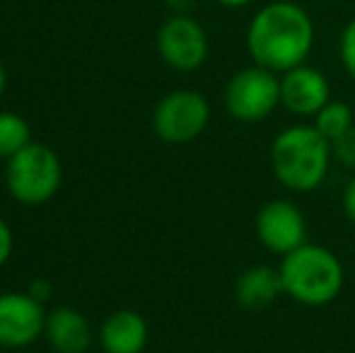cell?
<instances>
[{"label": "cell", "instance_id": "obj_1", "mask_svg": "<svg viewBox=\"0 0 355 353\" xmlns=\"http://www.w3.org/2000/svg\"><path fill=\"white\" fill-rule=\"evenodd\" d=\"M314 19L302 5L276 0L259 10L247 27V51L257 66L285 73L307 63L314 49Z\"/></svg>", "mask_w": 355, "mask_h": 353}, {"label": "cell", "instance_id": "obj_2", "mask_svg": "<svg viewBox=\"0 0 355 353\" xmlns=\"http://www.w3.org/2000/svg\"><path fill=\"white\" fill-rule=\"evenodd\" d=\"M268 157H271L273 177L288 191L309 193L324 184L334 153L331 143L317 128L307 123H295L273 138Z\"/></svg>", "mask_w": 355, "mask_h": 353}, {"label": "cell", "instance_id": "obj_3", "mask_svg": "<svg viewBox=\"0 0 355 353\" xmlns=\"http://www.w3.org/2000/svg\"><path fill=\"white\" fill-rule=\"evenodd\" d=\"M283 295L307 307H324L334 302L343 291L346 271L329 247L304 242L295 252L285 255L278 266Z\"/></svg>", "mask_w": 355, "mask_h": 353}, {"label": "cell", "instance_id": "obj_4", "mask_svg": "<svg viewBox=\"0 0 355 353\" xmlns=\"http://www.w3.org/2000/svg\"><path fill=\"white\" fill-rule=\"evenodd\" d=\"M63 167L58 155L44 143H29L5 160V189L22 206H44L58 193Z\"/></svg>", "mask_w": 355, "mask_h": 353}, {"label": "cell", "instance_id": "obj_5", "mask_svg": "<svg viewBox=\"0 0 355 353\" xmlns=\"http://www.w3.org/2000/svg\"><path fill=\"white\" fill-rule=\"evenodd\" d=\"M223 102L234 121L259 123L281 107V78L257 63L247 66L227 80Z\"/></svg>", "mask_w": 355, "mask_h": 353}, {"label": "cell", "instance_id": "obj_6", "mask_svg": "<svg viewBox=\"0 0 355 353\" xmlns=\"http://www.w3.org/2000/svg\"><path fill=\"white\" fill-rule=\"evenodd\" d=\"M211 123V104L196 89L164 94L153 112L155 136L169 146H184L201 136Z\"/></svg>", "mask_w": 355, "mask_h": 353}, {"label": "cell", "instance_id": "obj_7", "mask_svg": "<svg viewBox=\"0 0 355 353\" xmlns=\"http://www.w3.org/2000/svg\"><path fill=\"white\" fill-rule=\"evenodd\" d=\"M254 230L271 255L285 257L307 242V218L295 201L271 198L257 211Z\"/></svg>", "mask_w": 355, "mask_h": 353}, {"label": "cell", "instance_id": "obj_8", "mask_svg": "<svg viewBox=\"0 0 355 353\" xmlns=\"http://www.w3.org/2000/svg\"><path fill=\"white\" fill-rule=\"evenodd\" d=\"M157 51L162 61L174 71H196L208 58L206 29L189 15H174L159 27Z\"/></svg>", "mask_w": 355, "mask_h": 353}, {"label": "cell", "instance_id": "obj_9", "mask_svg": "<svg viewBox=\"0 0 355 353\" xmlns=\"http://www.w3.org/2000/svg\"><path fill=\"white\" fill-rule=\"evenodd\" d=\"M44 302L32 293H0V346L24 349L44 336Z\"/></svg>", "mask_w": 355, "mask_h": 353}, {"label": "cell", "instance_id": "obj_10", "mask_svg": "<svg viewBox=\"0 0 355 353\" xmlns=\"http://www.w3.org/2000/svg\"><path fill=\"white\" fill-rule=\"evenodd\" d=\"M329 99H331V85L319 68L302 63L281 73V104L295 117L314 119Z\"/></svg>", "mask_w": 355, "mask_h": 353}, {"label": "cell", "instance_id": "obj_11", "mask_svg": "<svg viewBox=\"0 0 355 353\" xmlns=\"http://www.w3.org/2000/svg\"><path fill=\"white\" fill-rule=\"evenodd\" d=\"M44 339L56 353H87L92 346V327L80 310L56 307L46 315Z\"/></svg>", "mask_w": 355, "mask_h": 353}, {"label": "cell", "instance_id": "obj_12", "mask_svg": "<svg viewBox=\"0 0 355 353\" xmlns=\"http://www.w3.org/2000/svg\"><path fill=\"white\" fill-rule=\"evenodd\" d=\"M148 322L136 310H119L104 320L99 344L104 353H143L148 346Z\"/></svg>", "mask_w": 355, "mask_h": 353}, {"label": "cell", "instance_id": "obj_13", "mask_svg": "<svg viewBox=\"0 0 355 353\" xmlns=\"http://www.w3.org/2000/svg\"><path fill=\"white\" fill-rule=\"evenodd\" d=\"M278 295H283L281 273L278 268L266 264L244 268L234 283V300L244 310H263V307L273 305Z\"/></svg>", "mask_w": 355, "mask_h": 353}, {"label": "cell", "instance_id": "obj_14", "mask_svg": "<svg viewBox=\"0 0 355 353\" xmlns=\"http://www.w3.org/2000/svg\"><path fill=\"white\" fill-rule=\"evenodd\" d=\"M314 128L327 138L329 143H334L336 138H341L348 128L355 126V114L351 104L341 102V99H329L314 117Z\"/></svg>", "mask_w": 355, "mask_h": 353}, {"label": "cell", "instance_id": "obj_15", "mask_svg": "<svg viewBox=\"0 0 355 353\" xmlns=\"http://www.w3.org/2000/svg\"><path fill=\"white\" fill-rule=\"evenodd\" d=\"M29 143H32V128L27 119L12 112H0V160H10Z\"/></svg>", "mask_w": 355, "mask_h": 353}, {"label": "cell", "instance_id": "obj_16", "mask_svg": "<svg viewBox=\"0 0 355 353\" xmlns=\"http://www.w3.org/2000/svg\"><path fill=\"white\" fill-rule=\"evenodd\" d=\"M331 153L338 165L351 170L355 175V126L348 128L341 138H336V141L331 143Z\"/></svg>", "mask_w": 355, "mask_h": 353}, {"label": "cell", "instance_id": "obj_17", "mask_svg": "<svg viewBox=\"0 0 355 353\" xmlns=\"http://www.w3.org/2000/svg\"><path fill=\"white\" fill-rule=\"evenodd\" d=\"M338 56H341L343 71L355 80V17L343 27L341 39H338Z\"/></svg>", "mask_w": 355, "mask_h": 353}, {"label": "cell", "instance_id": "obj_18", "mask_svg": "<svg viewBox=\"0 0 355 353\" xmlns=\"http://www.w3.org/2000/svg\"><path fill=\"white\" fill-rule=\"evenodd\" d=\"M12 247H15L12 230H10L8 223L0 218V268L10 261V257H12Z\"/></svg>", "mask_w": 355, "mask_h": 353}, {"label": "cell", "instance_id": "obj_19", "mask_svg": "<svg viewBox=\"0 0 355 353\" xmlns=\"http://www.w3.org/2000/svg\"><path fill=\"white\" fill-rule=\"evenodd\" d=\"M341 203H343V213H346V218L355 225V175L348 179L346 187H343Z\"/></svg>", "mask_w": 355, "mask_h": 353}, {"label": "cell", "instance_id": "obj_20", "mask_svg": "<svg viewBox=\"0 0 355 353\" xmlns=\"http://www.w3.org/2000/svg\"><path fill=\"white\" fill-rule=\"evenodd\" d=\"M51 291H53L51 283L44 281V278H39V281H34L32 286H29V291H27V293H32V295L37 298V300H42V302H44L49 295H51Z\"/></svg>", "mask_w": 355, "mask_h": 353}, {"label": "cell", "instance_id": "obj_21", "mask_svg": "<svg viewBox=\"0 0 355 353\" xmlns=\"http://www.w3.org/2000/svg\"><path fill=\"white\" fill-rule=\"evenodd\" d=\"M167 5L172 10H177V15H187V10H191L196 5V0H167Z\"/></svg>", "mask_w": 355, "mask_h": 353}, {"label": "cell", "instance_id": "obj_22", "mask_svg": "<svg viewBox=\"0 0 355 353\" xmlns=\"http://www.w3.org/2000/svg\"><path fill=\"white\" fill-rule=\"evenodd\" d=\"M215 3H220L223 8H247L254 0H215Z\"/></svg>", "mask_w": 355, "mask_h": 353}, {"label": "cell", "instance_id": "obj_23", "mask_svg": "<svg viewBox=\"0 0 355 353\" xmlns=\"http://www.w3.org/2000/svg\"><path fill=\"white\" fill-rule=\"evenodd\" d=\"M5 85H8V76H5V68H3V63H0V94L5 92Z\"/></svg>", "mask_w": 355, "mask_h": 353}, {"label": "cell", "instance_id": "obj_24", "mask_svg": "<svg viewBox=\"0 0 355 353\" xmlns=\"http://www.w3.org/2000/svg\"><path fill=\"white\" fill-rule=\"evenodd\" d=\"M0 353H5V351H0Z\"/></svg>", "mask_w": 355, "mask_h": 353}]
</instances>
